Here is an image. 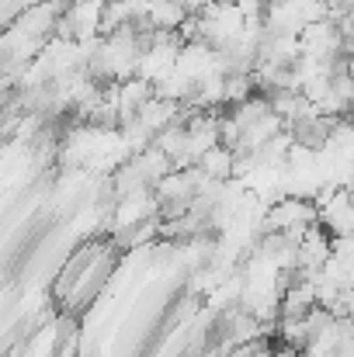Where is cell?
I'll use <instances>...</instances> for the list:
<instances>
[{
	"label": "cell",
	"mask_w": 354,
	"mask_h": 357,
	"mask_svg": "<svg viewBox=\"0 0 354 357\" xmlns=\"http://www.w3.org/2000/svg\"><path fill=\"white\" fill-rule=\"evenodd\" d=\"M320 226V208L313 198H302V195H281L274 198L260 219H257V233H288V236H302L306 229Z\"/></svg>",
	"instance_id": "1"
},
{
	"label": "cell",
	"mask_w": 354,
	"mask_h": 357,
	"mask_svg": "<svg viewBox=\"0 0 354 357\" xmlns=\"http://www.w3.org/2000/svg\"><path fill=\"white\" fill-rule=\"evenodd\" d=\"M195 170L205 177V181H212V184H230L236 177V153L230 146H212V149H205L198 160H195Z\"/></svg>",
	"instance_id": "2"
}]
</instances>
